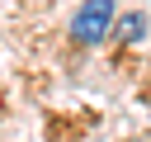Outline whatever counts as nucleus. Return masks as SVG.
<instances>
[{"instance_id":"f03ea898","label":"nucleus","mask_w":151,"mask_h":142,"mask_svg":"<svg viewBox=\"0 0 151 142\" xmlns=\"http://www.w3.org/2000/svg\"><path fill=\"white\" fill-rule=\"evenodd\" d=\"M142 28H146V19H142V14H127V19L118 24V38L132 43V38H142Z\"/></svg>"},{"instance_id":"f257e3e1","label":"nucleus","mask_w":151,"mask_h":142,"mask_svg":"<svg viewBox=\"0 0 151 142\" xmlns=\"http://www.w3.org/2000/svg\"><path fill=\"white\" fill-rule=\"evenodd\" d=\"M109 24H113V0H85L71 19V38L80 47H94L109 38Z\"/></svg>"}]
</instances>
